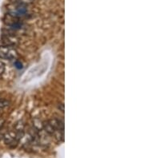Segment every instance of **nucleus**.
<instances>
[{
    "instance_id": "ddd939ff",
    "label": "nucleus",
    "mask_w": 144,
    "mask_h": 158,
    "mask_svg": "<svg viewBox=\"0 0 144 158\" xmlns=\"http://www.w3.org/2000/svg\"><path fill=\"white\" fill-rule=\"evenodd\" d=\"M15 65H16V66H17V67H18V68H21V67H22V64H21V62H15Z\"/></svg>"
},
{
    "instance_id": "f257e3e1",
    "label": "nucleus",
    "mask_w": 144,
    "mask_h": 158,
    "mask_svg": "<svg viewBox=\"0 0 144 158\" xmlns=\"http://www.w3.org/2000/svg\"><path fill=\"white\" fill-rule=\"evenodd\" d=\"M18 57V51L14 46L0 45V58L11 60Z\"/></svg>"
},
{
    "instance_id": "2eb2a0df",
    "label": "nucleus",
    "mask_w": 144,
    "mask_h": 158,
    "mask_svg": "<svg viewBox=\"0 0 144 158\" xmlns=\"http://www.w3.org/2000/svg\"><path fill=\"white\" fill-rule=\"evenodd\" d=\"M0 110H1V109H0Z\"/></svg>"
},
{
    "instance_id": "4468645a",
    "label": "nucleus",
    "mask_w": 144,
    "mask_h": 158,
    "mask_svg": "<svg viewBox=\"0 0 144 158\" xmlns=\"http://www.w3.org/2000/svg\"><path fill=\"white\" fill-rule=\"evenodd\" d=\"M2 138H3V134L0 133V141H1V140H2Z\"/></svg>"
},
{
    "instance_id": "1a4fd4ad",
    "label": "nucleus",
    "mask_w": 144,
    "mask_h": 158,
    "mask_svg": "<svg viewBox=\"0 0 144 158\" xmlns=\"http://www.w3.org/2000/svg\"><path fill=\"white\" fill-rule=\"evenodd\" d=\"M10 101L7 100H1L0 99V109L2 110L3 108H6L7 106H9Z\"/></svg>"
},
{
    "instance_id": "f03ea898",
    "label": "nucleus",
    "mask_w": 144,
    "mask_h": 158,
    "mask_svg": "<svg viewBox=\"0 0 144 158\" xmlns=\"http://www.w3.org/2000/svg\"><path fill=\"white\" fill-rule=\"evenodd\" d=\"M2 139H3L5 144L11 148L16 147L19 141L18 140L17 133L15 131H8L5 134H3V138Z\"/></svg>"
},
{
    "instance_id": "423d86ee",
    "label": "nucleus",
    "mask_w": 144,
    "mask_h": 158,
    "mask_svg": "<svg viewBox=\"0 0 144 158\" xmlns=\"http://www.w3.org/2000/svg\"><path fill=\"white\" fill-rule=\"evenodd\" d=\"M34 129H36L37 131H42L43 129V121H42L41 120L35 119L33 121V126H32Z\"/></svg>"
},
{
    "instance_id": "20e7f679",
    "label": "nucleus",
    "mask_w": 144,
    "mask_h": 158,
    "mask_svg": "<svg viewBox=\"0 0 144 158\" xmlns=\"http://www.w3.org/2000/svg\"><path fill=\"white\" fill-rule=\"evenodd\" d=\"M3 22H4V23L6 24V25H7L9 27H11V26H13L14 25H15V24L20 22V20H19V17L14 16V15H12V14L8 13V14H6L4 16V18H3Z\"/></svg>"
},
{
    "instance_id": "7ed1b4c3",
    "label": "nucleus",
    "mask_w": 144,
    "mask_h": 158,
    "mask_svg": "<svg viewBox=\"0 0 144 158\" xmlns=\"http://www.w3.org/2000/svg\"><path fill=\"white\" fill-rule=\"evenodd\" d=\"M0 42L2 45L15 46L19 43V38L16 36L13 35V34H4L1 38Z\"/></svg>"
},
{
    "instance_id": "6e6552de",
    "label": "nucleus",
    "mask_w": 144,
    "mask_h": 158,
    "mask_svg": "<svg viewBox=\"0 0 144 158\" xmlns=\"http://www.w3.org/2000/svg\"><path fill=\"white\" fill-rule=\"evenodd\" d=\"M24 125L23 122L22 121H19L17 122L16 124H14V131L16 133H19V132H23L24 131Z\"/></svg>"
},
{
    "instance_id": "9b49d317",
    "label": "nucleus",
    "mask_w": 144,
    "mask_h": 158,
    "mask_svg": "<svg viewBox=\"0 0 144 158\" xmlns=\"http://www.w3.org/2000/svg\"><path fill=\"white\" fill-rule=\"evenodd\" d=\"M58 109H59L62 112H64V105H63V103H58Z\"/></svg>"
},
{
    "instance_id": "39448f33",
    "label": "nucleus",
    "mask_w": 144,
    "mask_h": 158,
    "mask_svg": "<svg viewBox=\"0 0 144 158\" xmlns=\"http://www.w3.org/2000/svg\"><path fill=\"white\" fill-rule=\"evenodd\" d=\"M48 121L55 130L64 131V123L62 120L58 119V118H52V119L49 120Z\"/></svg>"
},
{
    "instance_id": "f8f14e48",
    "label": "nucleus",
    "mask_w": 144,
    "mask_h": 158,
    "mask_svg": "<svg viewBox=\"0 0 144 158\" xmlns=\"http://www.w3.org/2000/svg\"><path fill=\"white\" fill-rule=\"evenodd\" d=\"M3 124H4V120L0 119V129L3 126Z\"/></svg>"
},
{
    "instance_id": "0eeeda50",
    "label": "nucleus",
    "mask_w": 144,
    "mask_h": 158,
    "mask_svg": "<svg viewBox=\"0 0 144 158\" xmlns=\"http://www.w3.org/2000/svg\"><path fill=\"white\" fill-rule=\"evenodd\" d=\"M53 136H55V139L57 140L58 141H64V131H62V130H55Z\"/></svg>"
},
{
    "instance_id": "9d476101",
    "label": "nucleus",
    "mask_w": 144,
    "mask_h": 158,
    "mask_svg": "<svg viewBox=\"0 0 144 158\" xmlns=\"http://www.w3.org/2000/svg\"><path fill=\"white\" fill-rule=\"evenodd\" d=\"M5 69H6V66H5L4 62L0 61V75H2V74L4 73Z\"/></svg>"
}]
</instances>
